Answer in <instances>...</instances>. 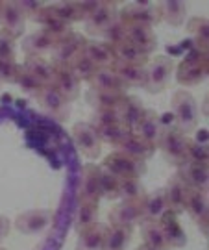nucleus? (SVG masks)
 I'll return each mask as SVG.
<instances>
[{
    "mask_svg": "<svg viewBox=\"0 0 209 250\" xmlns=\"http://www.w3.org/2000/svg\"><path fill=\"white\" fill-rule=\"evenodd\" d=\"M117 150H122L130 154V156H133L137 160H143V161H148L152 160V156L155 154V146H152L150 143H146L145 139H141L135 132H130V134L124 137V141L120 143Z\"/></svg>",
    "mask_w": 209,
    "mask_h": 250,
    "instance_id": "c85d7f7f",
    "label": "nucleus"
},
{
    "mask_svg": "<svg viewBox=\"0 0 209 250\" xmlns=\"http://www.w3.org/2000/svg\"><path fill=\"white\" fill-rule=\"evenodd\" d=\"M28 72H32L36 78L43 82L45 85H52L54 78V65L50 60H46L43 56H26L24 62L20 63Z\"/></svg>",
    "mask_w": 209,
    "mask_h": 250,
    "instance_id": "2f4dec72",
    "label": "nucleus"
},
{
    "mask_svg": "<svg viewBox=\"0 0 209 250\" xmlns=\"http://www.w3.org/2000/svg\"><path fill=\"white\" fill-rule=\"evenodd\" d=\"M146 197V189L141 184V180L135 178H124L120 180V193L118 198L126 202H143Z\"/></svg>",
    "mask_w": 209,
    "mask_h": 250,
    "instance_id": "ea45409f",
    "label": "nucleus"
},
{
    "mask_svg": "<svg viewBox=\"0 0 209 250\" xmlns=\"http://www.w3.org/2000/svg\"><path fill=\"white\" fill-rule=\"evenodd\" d=\"M80 85L82 82L76 78V74L71 71V67H61L54 65V78H52V87L57 89L69 102H74L80 95Z\"/></svg>",
    "mask_w": 209,
    "mask_h": 250,
    "instance_id": "f3484780",
    "label": "nucleus"
},
{
    "mask_svg": "<svg viewBox=\"0 0 209 250\" xmlns=\"http://www.w3.org/2000/svg\"><path fill=\"white\" fill-rule=\"evenodd\" d=\"M98 221V202L93 200H78L76 206V213L73 219V228L76 233L85 230L87 226H91Z\"/></svg>",
    "mask_w": 209,
    "mask_h": 250,
    "instance_id": "7c9ffc66",
    "label": "nucleus"
},
{
    "mask_svg": "<svg viewBox=\"0 0 209 250\" xmlns=\"http://www.w3.org/2000/svg\"><path fill=\"white\" fill-rule=\"evenodd\" d=\"M0 250H6V249H4V247H0Z\"/></svg>",
    "mask_w": 209,
    "mask_h": 250,
    "instance_id": "4d7b16f0",
    "label": "nucleus"
},
{
    "mask_svg": "<svg viewBox=\"0 0 209 250\" xmlns=\"http://www.w3.org/2000/svg\"><path fill=\"white\" fill-rule=\"evenodd\" d=\"M161 128H163V123L159 115L155 113L154 109H146L143 119L139 121V125L135 126V132L141 139H145L146 143H150L152 146H155L157 139H159V134H161Z\"/></svg>",
    "mask_w": 209,
    "mask_h": 250,
    "instance_id": "b1692460",
    "label": "nucleus"
},
{
    "mask_svg": "<svg viewBox=\"0 0 209 250\" xmlns=\"http://www.w3.org/2000/svg\"><path fill=\"white\" fill-rule=\"evenodd\" d=\"M26 28V17L19 8L17 0H4V8L0 15V30H4L11 37H20Z\"/></svg>",
    "mask_w": 209,
    "mask_h": 250,
    "instance_id": "ddd939ff",
    "label": "nucleus"
},
{
    "mask_svg": "<svg viewBox=\"0 0 209 250\" xmlns=\"http://www.w3.org/2000/svg\"><path fill=\"white\" fill-rule=\"evenodd\" d=\"M183 60H191V62H198V63H209V50L208 48H202V46L191 45V48L187 50Z\"/></svg>",
    "mask_w": 209,
    "mask_h": 250,
    "instance_id": "3c124183",
    "label": "nucleus"
},
{
    "mask_svg": "<svg viewBox=\"0 0 209 250\" xmlns=\"http://www.w3.org/2000/svg\"><path fill=\"white\" fill-rule=\"evenodd\" d=\"M17 2H19L20 11L24 13L26 21H32V22L36 21V17L46 6V2H43V0H17Z\"/></svg>",
    "mask_w": 209,
    "mask_h": 250,
    "instance_id": "8fccbe9b",
    "label": "nucleus"
},
{
    "mask_svg": "<svg viewBox=\"0 0 209 250\" xmlns=\"http://www.w3.org/2000/svg\"><path fill=\"white\" fill-rule=\"evenodd\" d=\"M159 17L171 26H180L187 17V2L183 0H159Z\"/></svg>",
    "mask_w": 209,
    "mask_h": 250,
    "instance_id": "c756f323",
    "label": "nucleus"
},
{
    "mask_svg": "<svg viewBox=\"0 0 209 250\" xmlns=\"http://www.w3.org/2000/svg\"><path fill=\"white\" fill-rule=\"evenodd\" d=\"M126 28H128V24L120 19V15H118V17L113 19L108 26L102 30V34H100L102 41L111 46H115V45H118V43H122V41H126Z\"/></svg>",
    "mask_w": 209,
    "mask_h": 250,
    "instance_id": "a19ab883",
    "label": "nucleus"
},
{
    "mask_svg": "<svg viewBox=\"0 0 209 250\" xmlns=\"http://www.w3.org/2000/svg\"><path fill=\"white\" fill-rule=\"evenodd\" d=\"M187 143H189V135L183 134L180 128H176L174 125H163L159 139L155 143V150L161 152L167 163L180 169L183 163H187L185 158Z\"/></svg>",
    "mask_w": 209,
    "mask_h": 250,
    "instance_id": "f257e3e1",
    "label": "nucleus"
},
{
    "mask_svg": "<svg viewBox=\"0 0 209 250\" xmlns=\"http://www.w3.org/2000/svg\"><path fill=\"white\" fill-rule=\"evenodd\" d=\"M155 223H157L159 230L163 233L169 249H183L187 245V235H185V230H183L182 223H180V215L167 211Z\"/></svg>",
    "mask_w": 209,
    "mask_h": 250,
    "instance_id": "f8f14e48",
    "label": "nucleus"
},
{
    "mask_svg": "<svg viewBox=\"0 0 209 250\" xmlns=\"http://www.w3.org/2000/svg\"><path fill=\"white\" fill-rule=\"evenodd\" d=\"M143 204V213H145V221H157L161 215L169 211V204H167V195H165V188L154 189L152 193H146Z\"/></svg>",
    "mask_w": 209,
    "mask_h": 250,
    "instance_id": "bb28decb",
    "label": "nucleus"
},
{
    "mask_svg": "<svg viewBox=\"0 0 209 250\" xmlns=\"http://www.w3.org/2000/svg\"><path fill=\"white\" fill-rule=\"evenodd\" d=\"M83 54H85L98 69L113 67V63H115L113 46L108 45V43H104V41H91V39H87V45L83 48Z\"/></svg>",
    "mask_w": 209,
    "mask_h": 250,
    "instance_id": "393cba45",
    "label": "nucleus"
},
{
    "mask_svg": "<svg viewBox=\"0 0 209 250\" xmlns=\"http://www.w3.org/2000/svg\"><path fill=\"white\" fill-rule=\"evenodd\" d=\"M100 2L102 0H78V8H80L83 21L89 17L91 13H95V9L100 6Z\"/></svg>",
    "mask_w": 209,
    "mask_h": 250,
    "instance_id": "603ef678",
    "label": "nucleus"
},
{
    "mask_svg": "<svg viewBox=\"0 0 209 250\" xmlns=\"http://www.w3.org/2000/svg\"><path fill=\"white\" fill-rule=\"evenodd\" d=\"M209 76V63H198L191 60H183L176 67V82L183 87H194L206 82Z\"/></svg>",
    "mask_w": 209,
    "mask_h": 250,
    "instance_id": "dca6fc26",
    "label": "nucleus"
},
{
    "mask_svg": "<svg viewBox=\"0 0 209 250\" xmlns=\"http://www.w3.org/2000/svg\"><path fill=\"white\" fill-rule=\"evenodd\" d=\"M171 115H172V125L180 128L183 134L194 132L198 128L200 121V111L198 104L189 91L178 89L171 99Z\"/></svg>",
    "mask_w": 209,
    "mask_h": 250,
    "instance_id": "f03ea898",
    "label": "nucleus"
},
{
    "mask_svg": "<svg viewBox=\"0 0 209 250\" xmlns=\"http://www.w3.org/2000/svg\"><path fill=\"white\" fill-rule=\"evenodd\" d=\"M9 230H11V223H9L8 217H0V243L4 241L9 235Z\"/></svg>",
    "mask_w": 209,
    "mask_h": 250,
    "instance_id": "864d4df0",
    "label": "nucleus"
},
{
    "mask_svg": "<svg viewBox=\"0 0 209 250\" xmlns=\"http://www.w3.org/2000/svg\"><path fill=\"white\" fill-rule=\"evenodd\" d=\"M80 200H93L100 202V165L96 163H85L82 167V180H80Z\"/></svg>",
    "mask_w": 209,
    "mask_h": 250,
    "instance_id": "2eb2a0df",
    "label": "nucleus"
},
{
    "mask_svg": "<svg viewBox=\"0 0 209 250\" xmlns=\"http://www.w3.org/2000/svg\"><path fill=\"white\" fill-rule=\"evenodd\" d=\"M183 211H187L194 223L198 224L204 235L209 233V195L202 189H189Z\"/></svg>",
    "mask_w": 209,
    "mask_h": 250,
    "instance_id": "6e6552de",
    "label": "nucleus"
},
{
    "mask_svg": "<svg viewBox=\"0 0 209 250\" xmlns=\"http://www.w3.org/2000/svg\"><path fill=\"white\" fill-rule=\"evenodd\" d=\"M15 85H17V87L22 91V93H26V95L34 97V99H36L37 95H39V93H41V91L46 87L43 82L39 80V78H36L32 72H28L26 69L22 67V65H20L17 78H15Z\"/></svg>",
    "mask_w": 209,
    "mask_h": 250,
    "instance_id": "58836bf2",
    "label": "nucleus"
},
{
    "mask_svg": "<svg viewBox=\"0 0 209 250\" xmlns=\"http://www.w3.org/2000/svg\"><path fill=\"white\" fill-rule=\"evenodd\" d=\"M111 69L115 71V74L120 78L122 85L126 89H130V87H141L143 89V85H145V74H146L143 65H128V63L115 62Z\"/></svg>",
    "mask_w": 209,
    "mask_h": 250,
    "instance_id": "cd10ccee",
    "label": "nucleus"
},
{
    "mask_svg": "<svg viewBox=\"0 0 209 250\" xmlns=\"http://www.w3.org/2000/svg\"><path fill=\"white\" fill-rule=\"evenodd\" d=\"M139 226H141V237L145 247H148L150 250H171L155 221H143Z\"/></svg>",
    "mask_w": 209,
    "mask_h": 250,
    "instance_id": "c9c22d12",
    "label": "nucleus"
},
{
    "mask_svg": "<svg viewBox=\"0 0 209 250\" xmlns=\"http://www.w3.org/2000/svg\"><path fill=\"white\" fill-rule=\"evenodd\" d=\"M135 250H150V249H148V247H145V245H139Z\"/></svg>",
    "mask_w": 209,
    "mask_h": 250,
    "instance_id": "5fc2aeb1",
    "label": "nucleus"
},
{
    "mask_svg": "<svg viewBox=\"0 0 209 250\" xmlns=\"http://www.w3.org/2000/svg\"><path fill=\"white\" fill-rule=\"evenodd\" d=\"M118 4L117 2H111V0H102L100 6L95 9V13H91L89 17L83 21L85 30L91 34V36H100L102 30L108 26L109 22L115 17H118Z\"/></svg>",
    "mask_w": 209,
    "mask_h": 250,
    "instance_id": "4468645a",
    "label": "nucleus"
},
{
    "mask_svg": "<svg viewBox=\"0 0 209 250\" xmlns=\"http://www.w3.org/2000/svg\"><path fill=\"white\" fill-rule=\"evenodd\" d=\"M22 50L26 56H43L50 54L56 46V39L52 36H48L43 30H36L30 36L22 39Z\"/></svg>",
    "mask_w": 209,
    "mask_h": 250,
    "instance_id": "5701e85b",
    "label": "nucleus"
},
{
    "mask_svg": "<svg viewBox=\"0 0 209 250\" xmlns=\"http://www.w3.org/2000/svg\"><path fill=\"white\" fill-rule=\"evenodd\" d=\"M108 219H109V226H120V228L133 230V226H137V224H141L145 221L143 204L141 202L120 200V204L113 206V209L109 211Z\"/></svg>",
    "mask_w": 209,
    "mask_h": 250,
    "instance_id": "9d476101",
    "label": "nucleus"
},
{
    "mask_svg": "<svg viewBox=\"0 0 209 250\" xmlns=\"http://www.w3.org/2000/svg\"><path fill=\"white\" fill-rule=\"evenodd\" d=\"M2 8H4V2L0 0V15H2Z\"/></svg>",
    "mask_w": 209,
    "mask_h": 250,
    "instance_id": "6e6d98bb",
    "label": "nucleus"
},
{
    "mask_svg": "<svg viewBox=\"0 0 209 250\" xmlns=\"http://www.w3.org/2000/svg\"><path fill=\"white\" fill-rule=\"evenodd\" d=\"M180 178L187 184L189 189H209V165H200V163H183L178 169Z\"/></svg>",
    "mask_w": 209,
    "mask_h": 250,
    "instance_id": "6ab92c4d",
    "label": "nucleus"
},
{
    "mask_svg": "<svg viewBox=\"0 0 209 250\" xmlns=\"http://www.w3.org/2000/svg\"><path fill=\"white\" fill-rule=\"evenodd\" d=\"M187 34L192 37V45L209 50V21L206 17H192L187 22Z\"/></svg>",
    "mask_w": 209,
    "mask_h": 250,
    "instance_id": "4c0bfd02",
    "label": "nucleus"
},
{
    "mask_svg": "<svg viewBox=\"0 0 209 250\" xmlns=\"http://www.w3.org/2000/svg\"><path fill=\"white\" fill-rule=\"evenodd\" d=\"M126 41L137 46L139 50H143L145 54L154 52L157 48V36L152 28L146 26H137V24H128L126 28Z\"/></svg>",
    "mask_w": 209,
    "mask_h": 250,
    "instance_id": "412c9836",
    "label": "nucleus"
},
{
    "mask_svg": "<svg viewBox=\"0 0 209 250\" xmlns=\"http://www.w3.org/2000/svg\"><path fill=\"white\" fill-rule=\"evenodd\" d=\"M106 233H108V224L96 221L78 233L76 250H102L104 241H106Z\"/></svg>",
    "mask_w": 209,
    "mask_h": 250,
    "instance_id": "aec40b11",
    "label": "nucleus"
},
{
    "mask_svg": "<svg viewBox=\"0 0 209 250\" xmlns=\"http://www.w3.org/2000/svg\"><path fill=\"white\" fill-rule=\"evenodd\" d=\"M120 125V113L118 109H98L93 113L91 126L93 128H104V126Z\"/></svg>",
    "mask_w": 209,
    "mask_h": 250,
    "instance_id": "49530a36",
    "label": "nucleus"
},
{
    "mask_svg": "<svg viewBox=\"0 0 209 250\" xmlns=\"http://www.w3.org/2000/svg\"><path fill=\"white\" fill-rule=\"evenodd\" d=\"M69 67H71V71L76 74V78L80 82H91V78L95 76V72L98 71V67H96L85 54L78 56Z\"/></svg>",
    "mask_w": 209,
    "mask_h": 250,
    "instance_id": "c03bdc74",
    "label": "nucleus"
},
{
    "mask_svg": "<svg viewBox=\"0 0 209 250\" xmlns=\"http://www.w3.org/2000/svg\"><path fill=\"white\" fill-rule=\"evenodd\" d=\"M17 39L0 30V60H15L17 54Z\"/></svg>",
    "mask_w": 209,
    "mask_h": 250,
    "instance_id": "09e8293b",
    "label": "nucleus"
},
{
    "mask_svg": "<svg viewBox=\"0 0 209 250\" xmlns=\"http://www.w3.org/2000/svg\"><path fill=\"white\" fill-rule=\"evenodd\" d=\"M73 141L76 148L87 160H96L102 154V141L98 137V132L91 126V123H76L71 130Z\"/></svg>",
    "mask_w": 209,
    "mask_h": 250,
    "instance_id": "0eeeda50",
    "label": "nucleus"
},
{
    "mask_svg": "<svg viewBox=\"0 0 209 250\" xmlns=\"http://www.w3.org/2000/svg\"><path fill=\"white\" fill-rule=\"evenodd\" d=\"M50 11L56 19L67 22L69 26H74L76 22H82L83 17L78 8V0H57V2H48Z\"/></svg>",
    "mask_w": 209,
    "mask_h": 250,
    "instance_id": "473e14b6",
    "label": "nucleus"
},
{
    "mask_svg": "<svg viewBox=\"0 0 209 250\" xmlns=\"http://www.w3.org/2000/svg\"><path fill=\"white\" fill-rule=\"evenodd\" d=\"M104 169H108L109 172H113L115 176H118L120 180L124 178H135L141 180V176H145L148 167L146 161L137 160L133 156H130L122 150H113L111 154L106 156V160L102 163Z\"/></svg>",
    "mask_w": 209,
    "mask_h": 250,
    "instance_id": "20e7f679",
    "label": "nucleus"
},
{
    "mask_svg": "<svg viewBox=\"0 0 209 250\" xmlns=\"http://www.w3.org/2000/svg\"><path fill=\"white\" fill-rule=\"evenodd\" d=\"M19 69H20V63H17V60H0V82L15 83Z\"/></svg>",
    "mask_w": 209,
    "mask_h": 250,
    "instance_id": "de8ad7c7",
    "label": "nucleus"
},
{
    "mask_svg": "<svg viewBox=\"0 0 209 250\" xmlns=\"http://www.w3.org/2000/svg\"><path fill=\"white\" fill-rule=\"evenodd\" d=\"M91 89H98V91H106V93H118V95H126V87L122 85V82L118 78L115 71L111 67H106V69H98L95 72V76L89 82Z\"/></svg>",
    "mask_w": 209,
    "mask_h": 250,
    "instance_id": "a878e982",
    "label": "nucleus"
},
{
    "mask_svg": "<svg viewBox=\"0 0 209 250\" xmlns=\"http://www.w3.org/2000/svg\"><path fill=\"white\" fill-rule=\"evenodd\" d=\"M146 107L143 104V100L133 95H126L122 104L118 106V113H120V123L126 126L128 130H135V126L139 125V121L145 115Z\"/></svg>",
    "mask_w": 209,
    "mask_h": 250,
    "instance_id": "4be33fe9",
    "label": "nucleus"
},
{
    "mask_svg": "<svg viewBox=\"0 0 209 250\" xmlns=\"http://www.w3.org/2000/svg\"><path fill=\"white\" fill-rule=\"evenodd\" d=\"M113 52H115V62L118 63H128V65H143L150 62V56L145 54L143 50H139L137 46H133L128 41H122L118 45L113 46Z\"/></svg>",
    "mask_w": 209,
    "mask_h": 250,
    "instance_id": "f704fd0d",
    "label": "nucleus"
},
{
    "mask_svg": "<svg viewBox=\"0 0 209 250\" xmlns=\"http://www.w3.org/2000/svg\"><path fill=\"white\" fill-rule=\"evenodd\" d=\"M36 100L45 113H48L52 119L59 121V123H65L71 117V102L52 85H46L36 97Z\"/></svg>",
    "mask_w": 209,
    "mask_h": 250,
    "instance_id": "1a4fd4ad",
    "label": "nucleus"
},
{
    "mask_svg": "<svg viewBox=\"0 0 209 250\" xmlns=\"http://www.w3.org/2000/svg\"><path fill=\"white\" fill-rule=\"evenodd\" d=\"M118 15L126 24H137V26L154 28L161 22L159 6H157V2H150V0L130 2L118 11Z\"/></svg>",
    "mask_w": 209,
    "mask_h": 250,
    "instance_id": "39448f33",
    "label": "nucleus"
},
{
    "mask_svg": "<svg viewBox=\"0 0 209 250\" xmlns=\"http://www.w3.org/2000/svg\"><path fill=\"white\" fill-rule=\"evenodd\" d=\"M126 95H118V93H106V91H98V89H91L87 91L85 95V100L87 104L98 111V109H118V106L122 104Z\"/></svg>",
    "mask_w": 209,
    "mask_h": 250,
    "instance_id": "72a5a7b5",
    "label": "nucleus"
},
{
    "mask_svg": "<svg viewBox=\"0 0 209 250\" xmlns=\"http://www.w3.org/2000/svg\"><path fill=\"white\" fill-rule=\"evenodd\" d=\"M96 132H98V137H100L102 145H111V146H120V143L124 141V137H126L132 130H128L126 126L122 125H111V126H104V128H95Z\"/></svg>",
    "mask_w": 209,
    "mask_h": 250,
    "instance_id": "79ce46f5",
    "label": "nucleus"
},
{
    "mask_svg": "<svg viewBox=\"0 0 209 250\" xmlns=\"http://www.w3.org/2000/svg\"><path fill=\"white\" fill-rule=\"evenodd\" d=\"M145 85L143 89L150 95H157L169 87L171 78L174 74V62L169 56H155L145 65Z\"/></svg>",
    "mask_w": 209,
    "mask_h": 250,
    "instance_id": "7ed1b4c3",
    "label": "nucleus"
},
{
    "mask_svg": "<svg viewBox=\"0 0 209 250\" xmlns=\"http://www.w3.org/2000/svg\"><path fill=\"white\" fill-rule=\"evenodd\" d=\"M85 45H87V37L73 30L69 36L56 41L54 50L50 52V62H52V65L69 67L78 56H82Z\"/></svg>",
    "mask_w": 209,
    "mask_h": 250,
    "instance_id": "423d86ee",
    "label": "nucleus"
},
{
    "mask_svg": "<svg viewBox=\"0 0 209 250\" xmlns=\"http://www.w3.org/2000/svg\"><path fill=\"white\" fill-rule=\"evenodd\" d=\"M120 193V178L100 165V195L106 200H115Z\"/></svg>",
    "mask_w": 209,
    "mask_h": 250,
    "instance_id": "37998d69",
    "label": "nucleus"
},
{
    "mask_svg": "<svg viewBox=\"0 0 209 250\" xmlns=\"http://www.w3.org/2000/svg\"><path fill=\"white\" fill-rule=\"evenodd\" d=\"M52 223V211L50 209H28L24 213H20L15 221V228L24 235H37L43 233Z\"/></svg>",
    "mask_w": 209,
    "mask_h": 250,
    "instance_id": "9b49d317",
    "label": "nucleus"
},
{
    "mask_svg": "<svg viewBox=\"0 0 209 250\" xmlns=\"http://www.w3.org/2000/svg\"><path fill=\"white\" fill-rule=\"evenodd\" d=\"M189 188L187 184L180 178V174L176 172L172 174L167 186H165V195H167V204H169V211H172L176 215L183 213V206H185V198H187Z\"/></svg>",
    "mask_w": 209,
    "mask_h": 250,
    "instance_id": "a211bd4d",
    "label": "nucleus"
},
{
    "mask_svg": "<svg viewBox=\"0 0 209 250\" xmlns=\"http://www.w3.org/2000/svg\"><path fill=\"white\" fill-rule=\"evenodd\" d=\"M185 158L189 163H200V165H209V148L208 143L198 141V139H191L187 143V152Z\"/></svg>",
    "mask_w": 209,
    "mask_h": 250,
    "instance_id": "a18cd8bd",
    "label": "nucleus"
},
{
    "mask_svg": "<svg viewBox=\"0 0 209 250\" xmlns=\"http://www.w3.org/2000/svg\"><path fill=\"white\" fill-rule=\"evenodd\" d=\"M132 233L133 230L130 228H120V226H109L106 233V241L102 250H126L130 241H132Z\"/></svg>",
    "mask_w": 209,
    "mask_h": 250,
    "instance_id": "e433bc0d",
    "label": "nucleus"
}]
</instances>
